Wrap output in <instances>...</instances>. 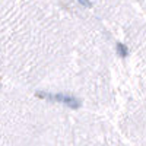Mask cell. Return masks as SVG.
Segmentation results:
<instances>
[{"mask_svg": "<svg viewBox=\"0 0 146 146\" xmlns=\"http://www.w3.org/2000/svg\"><path fill=\"white\" fill-rule=\"evenodd\" d=\"M36 96H40V98H47V100H51V101H60V102H64L66 105H69L70 108H79L80 107V101L78 98L72 95H64V94H50V92H35Z\"/></svg>", "mask_w": 146, "mask_h": 146, "instance_id": "6da1fadb", "label": "cell"}, {"mask_svg": "<svg viewBox=\"0 0 146 146\" xmlns=\"http://www.w3.org/2000/svg\"><path fill=\"white\" fill-rule=\"evenodd\" d=\"M117 51H118V54H120L121 57H126V56H127V47L123 45L121 42H118V44H117Z\"/></svg>", "mask_w": 146, "mask_h": 146, "instance_id": "7a4b0ae2", "label": "cell"}, {"mask_svg": "<svg viewBox=\"0 0 146 146\" xmlns=\"http://www.w3.org/2000/svg\"><path fill=\"white\" fill-rule=\"evenodd\" d=\"M78 2H79L80 5H83V6H86V7H91V6H92L89 0H78Z\"/></svg>", "mask_w": 146, "mask_h": 146, "instance_id": "3957f363", "label": "cell"}]
</instances>
